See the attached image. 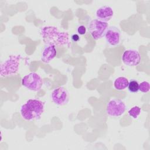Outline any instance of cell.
Instances as JSON below:
<instances>
[{
  "mask_svg": "<svg viewBox=\"0 0 150 150\" xmlns=\"http://www.w3.org/2000/svg\"><path fill=\"white\" fill-rule=\"evenodd\" d=\"M128 90L132 93H136L139 91V83L135 80H131L128 85Z\"/></svg>",
  "mask_w": 150,
  "mask_h": 150,
  "instance_id": "cell-14",
  "label": "cell"
},
{
  "mask_svg": "<svg viewBox=\"0 0 150 150\" xmlns=\"http://www.w3.org/2000/svg\"><path fill=\"white\" fill-rule=\"evenodd\" d=\"M53 102L59 106L67 104L69 100V95L67 90L63 87H59L54 89L51 94Z\"/></svg>",
  "mask_w": 150,
  "mask_h": 150,
  "instance_id": "cell-7",
  "label": "cell"
},
{
  "mask_svg": "<svg viewBox=\"0 0 150 150\" xmlns=\"http://www.w3.org/2000/svg\"><path fill=\"white\" fill-rule=\"evenodd\" d=\"M56 56V49L54 46L46 45L43 49L41 60L43 62L48 63Z\"/></svg>",
  "mask_w": 150,
  "mask_h": 150,
  "instance_id": "cell-11",
  "label": "cell"
},
{
  "mask_svg": "<svg viewBox=\"0 0 150 150\" xmlns=\"http://www.w3.org/2000/svg\"><path fill=\"white\" fill-rule=\"evenodd\" d=\"M104 36L106 42L110 46H117L121 43V32L116 26H109L106 30Z\"/></svg>",
  "mask_w": 150,
  "mask_h": 150,
  "instance_id": "cell-9",
  "label": "cell"
},
{
  "mask_svg": "<svg viewBox=\"0 0 150 150\" xmlns=\"http://www.w3.org/2000/svg\"><path fill=\"white\" fill-rule=\"evenodd\" d=\"M108 28L107 22L101 21L97 19H94L90 21L87 26L88 31L94 40H98L104 36Z\"/></svg>",
  "mask_w": 150,
  "mask_h": 150,
  "instance_id": "cell-5",
  "label": "cell"
},
{
  "mask_svg": "<svg viewBox=\"0 0 150 150\" xmlns=\"http://www.w3.org/2000/svg\"><path fill=\"white\" fill-rule=\"evenodd\" d=\"M126 108L125 104L121 100L112 98L107 104L106 113L110 117H118L124 114Z\"/></svg>",
  "mask_w": 150,
  "mask_h": 150,
  "instance_id": "cell-6",
  "label": "cell"
},
{
  "mask_svg": "<svg viewBox=\"0 0 150 150\" xmlns=\"http://www.w3.org/2000/svg\"><path fill=\"white\" fill-rule=\"evenodd\" d=\"M71 39L73 42H77L80 40V36L77 34H73V35H71Z\"/></svg>",
  "mask_w": 150,
  "mask_h": 150,
  "instance_id": "cell-17",
  "label": "cell"
},
{
  "mask_svg": "<svg viewBox=\"0 0 150 150\" xmlns=\"http://www.w3.org/2000/svg\"><path fill=\"white\" fill-rule=\"evenodd\" d=\"M40 36L46 45L55 47L69 46L70 36L67 32L60 31L54 26H45L41 28Z\"/></svg>",
  "mask_w": 150,
  "mask_h": 150,
  "instance_id": "cell-1",
  "label": "cell"
},
{
  "mask_svg": "<svg viewBox=\"0 0 150 150\" xmlns=\"http://www.w3.org/2000/svg\"><path fill=\"white\" fill-rule=\"evenodd\" d=\"M21 56L20 54H11L1 63L0 76L6 77L17 73L19 70Z\"/></svg>",
  "mask_w": 150,
  "mask_h": 150,
  "instance_id": "cell-3",
  "label": "cell"
},
{
  "mask_svg": "<svg viewBox=\"0 0 150 150\" xmlns=\"http://www.w3.org/2000/svg\"><path fill=\"white\" fill-rule=\"evenodd\" d=\"M114 15V11L111 7L104 5L98 8L96 12V16L98 20L107 22L111 20Z\"/></svg>",
  "mask_w": 150,
  "mask_h": 150,
  "instance_id": "cell-10",
  "label": "cell"
},
{
  "mask_svg": "<svg viewBox=\"0 0 150 150\" xmlns=\"http://www.w3.org/2000/svg\"><path fill=\"white\" fill-rule=\"evenodd\" d=\"M141 111V108L139 106H138V105H135V106L132 107V108H131L128 110V114L132 118H133L134 119H136L140 115Z\"/></svg>",
  "mask_w": 150,
  "mask_h": 150,
  "instance_id": "cell-13",
  "label": "cell"
},
{
  "mask_svg": "<svg viewBox=\"0 0 150 150\" xmlns=\"http://www.w3.org/2000/svg\"><path fill=\"white\" fill-rule=\"evenodd\" d=\"M141 57L136 49H128L124 52L122 55L123 63L128 66H136L141 62Z\"/></svg>",
  "mask_w": 150,
  "mask_h": 150,
  "instance_id": "cell-8",
  "label": "cell"
},
{
  "mask_svg": "<svg viewBox=\"0 0 150 150\" xmlns=\"http://www.w3.org/2000/svg\"><path fill=\"white\" fill-rule=\"evenodd\" d=\"M128 83L129 81L127 78L122 76L118 77L114 81V87L118 91L124 90L128 87Z\"/></svg>",
  "mask_w": 150,
  "mask_h": 150,
  "instance_id": "cell-12",
  "label": "cell"
},
{
  "mask_svg": "<svg viewBox=\"0 0 150 150\" xmlns=\"http://www.w3.org/2000/svg\"><path fill=\"white\" fill-rule=\"evenodd\" d=\"M150 86L147 81H143L139 84V90L142 93H148L149 91Z\"/></svg>",
  "mask_w": 150,
  "mask_h": 150,
  "instance_id": "cell-15",
  "label": "cell"
},
{
  "mask_svg": "<svg viewBox=\"0 0 150 150\" xmlns=\"http://www.w3.org/2000/svg\"><path fill=\"white\" fill-rule=\"evenodd\" d=\"M45 109L44 103L38 99H29L22 105L20 114L26 121L37 120L40 118Z\"/></svg>",
  "mask_w": 150,
  "mask_h": 150,
  "instance_id": "cell-2",
  "label": "cell"
},
{
  "mask_svg": "<svg viewBox=\"0 0 150 150\" xmlns=\"http://www.w3.org/2000/svg\"><path fill=\"white\" fill-rule=\"evenodd\" d=\"M22 84L29 90L38 91L42 87L43 81L39 74L35 72H30L23 76L22 79Z\"/></svg>",
  "mask_w": 150,
  "mask_h": 150,
  "instance_id": "cell-4",
  "label": "cell"
},
{
  "mask_svg": "<svg viewBox=\"0 0 150 150\" xmlns=\"http://www.w3.org/2000/svg\"><path fill=\"white\" fill-rule=\"evenodd\" d=\"M77 32L80 35H84L87 32L86 27L83 25H80L77 28Z\"/></svg>",
  "mask_w": 150,
  "mask_h": 150,
  "instance_id": "cell-16",
  "label": "cell"
}]
</instances>
